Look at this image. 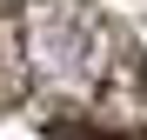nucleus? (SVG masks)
Returning a JSON list of instances; mask_svg holds the SVG:
<instances>
[{"label": "nucleus", "mask_w": 147, "mask_h": 140, "mask_svg": "<svg viewBox=\"0 0 147 140\" xmlns=\"http://www.w3.org/2000/svg\"><path fill=\"white\" fill-rule=\"evenodd\" d=\"M0 140H147V54L100 0H0Z\"/></svg>", "instance_id": "f257e3e1"}]
</instances>
